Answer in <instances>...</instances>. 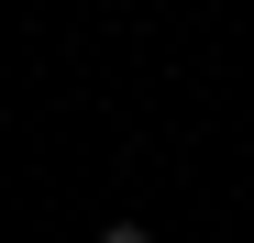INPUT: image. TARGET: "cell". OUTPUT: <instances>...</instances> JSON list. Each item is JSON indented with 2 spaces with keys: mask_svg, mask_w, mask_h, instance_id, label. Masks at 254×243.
Segmentation results:
<instances>
[{
  "mask_svg": "<svg viewBox=\"0 0 254 243\" xmlns=\"http://www.w3.org/2000/svg\"><path fill=\"white\" fill-rule=\"evenodd\" d=\"M89 243H155V232H144V221H100Z\"/></svg>",
  "mask_w": 254,
  "mask_h": 243,
  "instance_id": "1",
  "label": "cell"
}]
</instances>
